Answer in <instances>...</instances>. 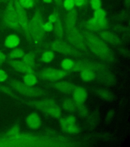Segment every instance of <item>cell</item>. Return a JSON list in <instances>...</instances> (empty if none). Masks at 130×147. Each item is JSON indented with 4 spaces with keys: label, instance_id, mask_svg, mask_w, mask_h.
Masks as SVG:
<instances>
[{
    "label": "cell",
    "instance_id": "28",
    "mask_svg": "<svg viewBox=\"0 0 130 147\" xmlns=\"http://www.w3.org/2000/svg\"><path fill=\"white\" fill-rule=\"evenodd\" d=\"M21 6L25 9H30L34 7L35 1V0H18Z\"/></svg>",
    "mask_w": 130,
    "mask_h": 147
},
{
    "label": "cell",
    "instance_id": "1",
    "mask_svg": "<svg viewBox=\"0 0 130 147\" xmlns=\"http://www.w3.org/2000/svg\"><path fill=\"white\" fill-rule=\"evenodd\" d=\"M83 35L87 46L96 56L104 60L110 59L111 58L109 48L102 39L89 31H85Z\"/></svg>",
    "mask_w": 130,
    "mask_h": 147
},
{
    "label": "cell",
    "instance_id": "18",
    "mask_svg": "<svg viewBox=\"0 0 130 147\" xmlns=\"http://www.w3.org/2000/svg\"><path fill=\"white\" fill-rule=\"evenodd\" d=\"M87 69H95V67L94 64L89 62L77 61L74 62L73 67L71 70L74 71H81Z\"/></svg>",
    "mask_w": 130,
    "mask_h": 147
},
{
    "label": "cell",
    "instance_id": "21",
    "mask_svg": "<svg viewBox=\"0 0 130 147\" xmlns=\"http://www.w3.org/2000/svg\"><path fill=\"white\" fill-rule=\"evenodd\" d=\"M100 36L102 40L107 41L109 43L117 44L119 43V39L114 34L109 31H103L100 33Z\"/></svg>",
    "mask_w": 130,
    "mask_h": 147
},
{
    "label": "cell",
    "instance_id": "3",
    "mask_svg": "<svg viewBox=\"0 0 130 147\" xmlns=\"http://www.w3.org/2000/svg\"><path fill=\"white\" fill-rule=\"evenodd\" d=\"M2 22L3 25L15 31L21 30L18 22L14 6V0H10L3 14Z\"/></svg>",
    "mask_w": 130,
    "mask_h": 147
},
{
    "label": "cell",
    "instance_id": "17",
    "mask_svg": "<svg viewBox=\"0 0 130 147\" xmlns=\"http://www.w3.org/2000/svg\"><path fill=\"white\" fill-rule=\"evenodd\" d=\"M20 42V38L17 35L10 34L5 38L4 45L7 48L14 49L19 45Z\"/></svg>",
    "mask_w": 130,
    "mask_h": 147
},
{
    "label": "cell",
    "instance_id": "19",
    "mask_svg": "<svg viewBox=\"0 0 130 147\" xmlns=\"http://www.w3.org/2000/svg\"><path fill=\"white\" fill-rule=\"evenodd\" d=\"M53 30H54L55 35L58 38L61 39L64 35V27L60 18L59 15L57 16V20L54 23Z\"/></svg>",
    "mask_w": 130,
    "mask_h": 147
},
{
    "label": "cell",
    "instance_id": "36",
    "mask_svg": "<svg viewBox=\"0 0 130 147\" xmlns=\"http://www.w3.org/2000/svg\"><path fill=\"white\" fill-rule=\"evenodd\" d=\"M7 78L8 75L6 72L4 70L0 69V82H2L6 80Z\"/></svg>",
    "mask_w": 130,
    "mask_h": 147
},
{
    "label": "cell",
    "instance_id": "37",
    "mask_svg": "<svg viewBox=\"0 0 130 147\" xmlns=\"http://www.w3.org/2000/svg\"><path fill=\"white\" fill-rule=\"evenodd\" d=\"M75 5L77 7H83L87 4L86 0H74Z\"/></svg>",
    "mask_w": 130,
    "mask_h": 147
},
{
    "label": "cell",
    "instance_id": "14",
    "mask_svg": "<svg viewBox=\"0 0 130 147\" xmlns=\"http://www.w3.org/2000/svg\"><path fill=\"white\" fill-rule=\"evenodd\" d=\"M10 64L16 71L21 73L31 74L34 73V69L25 64L23 61L18 60H10Z\"/></svg>",
    "mask_w": 130,
    "mask_h": 147
},
{
    "label": "cell",
    "instance_id": "5",
    "mask_svg": "<svg viewBox=\"0 0 130 147\" xmlns=\"http://www.w3.org/2000/svg\"><path fill=\"white\" fill-rule=\"evenodd\" d=\"M51 50L63 55L78 56L80 53L73 46L69 45L66 42L59 39H57L51 42L49 45Z\"/></svg>",
    "mask_w": 130,
    "mask_h": 147
},
{
    "label": "cell",
    "instance_id": "35",
    "mask_svg": "<svg viewBox=\"0 0 130 147\" xmlns=\"http://www.w3.org/2000/svg\"><path fill=\"white\" fill-rule=\"evenodd\" d=\"M58 15H59L58 12L57 11H54L49 16V18H48L49 21H48L53 24H54L57 20Z\"/></svg>",
    "mask_w": 130,
    "mask_h": 147
},
{
    "label": "cell",
    "instance_id": "7",
    "mask_svg": "<svg viewBox=\"0 0 130 147\" xmlns=\"http://www.w3.org/2000/svg\"><path fill=\"white\" fill-rule=\"evenodd\" d=\"M12 87L21 94L30 97H38L43 95V92L40 89L29 86L25 83L14 81L11 83Z\"/></svg>",
    "mask_w": 130,
    "mask_h": 147
},
{
    "label": "cell",
    "instance_id": "9",
    "mask_svg": "<svg viewBox=\"0 0 130 147\" xmlns=\"http://www.w3.org/2000/svg\"><path fill=\"white\" fill-rule=\"evenodd\" d=\"M68 74V71L64 69L46 68L39 72V77L44 80L57 81L65 77Z\"/></svg>",
    "mask_w": 130,
    "mask_h": 147
},
{
    "label": "cell",
    "instance_id": "22",
    "mask_svg": "<svg viewBox=\"0 0 130 147\" xmlns=\"http://www.w3.org/2000/svg\"><path fill=\"white\" fill-rule=\"evenodd\" d=\"M23 61L27 65L34 69L36 64V56L34 53L30 52L25 54L23 56Z\"/></svg>",
    "mask_w": 130,
    "mask_h": 147
},
{
    "label": "cell",
    "instance_id": "40",
    "mask_svg": "<svg viewBox=\"0 0 130 147\" xmlns=\"http://www.w3.org/2000/svg\"><path fill=\"white\" fill-rule=\"evenodd\" d=\"M44 2L46 3H48V4H49V3H51L53 2V0H43Z\"/></svg>",
    "mask_w": 130,
    "mask_h": 147
},
{
    "label": "cell",
    "instance_id": "31",
    "mask_svg": "<svg viewBox=\"0 0 130 147\" xmlns=\"http://www.w3.org/2000/svg\"><path fill=\"white\" fill-rule=\"evenodd\" d=\"M18 133H19V128L16 126H14L12 127L7 132V136L8 138H11L17 135Z\"/></svg>",
    "mask_w": 130,
    "mask_h": 147
},
{
    "label": "cell",
    "instance_id": "26",
    "mask_svg": "<svg viewBox=\"0 0 130 147\" xmlns=\"http://www.w3.org/2000/svg\"><path fill=\"white\" fill-rule=\"evenodd\" d=\"M62 107L68 112H73L75 109V104L70 100H65L62 103Z\"/></svg>",
    "mask_w": 130,
    "mask_h": 147
},
{
    "label": "cell",
    "instance_id": "41",
    "mask_svg": "<svg viewBox=\"0 0 130 147\" xmlns=\"http://www.w3.org/2000/svg\"><path fill=\"white\" fill-rule=\"evenodd\" d=\"M10 0H1V1H2V2H8Z\"/></svg>",
    "mask_w": 130,
    "mask_h": 147
},
{
    "label": "cell",
    "instance_id": "38",
    "mask_svg": "<svg viewBox=\"0 0 130 147\" xmlns=\"http://www.w3.org/2000/svg\"><path fill=\"white\" fill-rule=\"evenodd\" d=\"M6 56L4 53L0 51V67L2 65L6 60Z\"/></svg>",
    "mask_w": 130,
    "mask_h": 147
},
{
    "label": "cell",
    "instance_id": "4",
    "mask_svg": "<svg viewBox=\"0 0 130 147\" xmlns=\"http://www.w3.org/2000/svg\"><path fill=\"white\" fill-rule=\"evenodd\" d=\"M33 105L37 109L55 118H59L62 114L60 107L51 99L35 101L33 103Z\"/></svg>",
    "mask_w": 130,
    "mask_h": 147
},
{
    "label": "cell",
    "instance_id": "6",
    "mask_svg": "<svg viewBox=\"0 0 130 147\" xmlns=\"http://www.w3.org/2000/svg\"><path fill=\"white\" fill-rule=\"evenodd\" d=\"M14 6L21 29L23 31L27 39L31 40L32 38L30 34L29 21L25 9L21 6L18 0H14Z\"/></svg>",
    "mask_w": 130,
    "mask_h": 147
},
{
    "label": "cell",
    "instance_id": "33",
    "mask_svg": "<svg viewBox=\"0 0 130 147\" xmlns=\"http://www.w3.org/2000/svg\"><path fill=\"white\" fill-rule=\"evenodd\" d=\"M53 24L50 22L48 21L44 24L43 29L45 32H51L53 30Z\"/></svg>",
    "mask_w": 130,
    "mask_h": 147
},
{
    "label": "cell",
    "instance_id": "20",
    "mask_svg": "<svg viewBox=\"0 0 130 147\" xmlns=\"http://www.w3.org/2000/svg\"><path fill=\"white\" fill-rule=\"evenodd\" d=\"M80 77L85 82H91L96 79L97 75L95 69H87L80 71Z\"/></svg>",
    "mask_w": 130,
    "mask_h": 147
},
{
    "label": "cell",
    "instance_id": "24",
    "mask_svg": "<svg viewBox=\"0 0 130 147\" xmlns=\"http://www.w3.org/2000/svg\"><path fill=\"white\" fill-rule=\"evenodd\" d=\"M23 82L26 84L33 86L37 83V78L33 73L25 74L23 77Z\"/></svg>",
    "mask_w": 130,
    "mask_h": 147
},
{
    "label": "cell",
    "instance_id": "15",
    "mask_svg": "<svg viewBox=\"0 0 130 147\" xmlns=\"http://www.w3.org/2000/svg\"><path fill=\"white\" fill-rule=\"evenodd\" d=\"M52 86L57 91L65 94H69L73 92L76 87L73 83L69 81H60L54 83L52 84Z\"/></svg>",
    "mask_w": 130,
    "mask_h": 147
},
{
    "label": "cell",
    "instance_id": "34",
    "mask_svg": "<svg viewBox=\"0 0 130 147\" xmlns=\"http://www.w3.org/2000/svg\"><path fill=\"white\" fill-rule=\"evenodd\" d=\"M0 90L3 92L4 94L9 96H13V93L12 92L11 90L9 88V87L5 86H1L0 87Z\"/></svg>",
    "mask_w": 130,
    "mask_h": 147
},
{
    "label": "cell",
    "instance_id": "27",
    "mask_svg": "<svg viewBox=\"0 0 130 147\" xmlns=\"http://www.w3.org/2000/svg\"><path fill=\"white\" fill-rule=\"evenodd\" d=\"M74 61L69 58L64 59L61 62V67L63 69L68 71L71 70L74 64Z\"/></svg>",
    "mask_w": 130,
    "mask_h": 147
},
{
    "label": "cell",
    "instance_id": "12",
    "mask_svg": "<svg viewBox=\"0 0 130 147\" xmlns=\"http://www.w3.org/2000/svg\"><path fill=\"white\" fill-rule=\"evenodd\" d=\"M87 90L83 87H76L73 91L74 102L78 107H82L87 100Z\"/></svg>",
    "mask_w": 130,
    "mask_h": 147
},
{
    "label": "cell",
    "instance_id": "23",
    "mask_svg": "<svg viewBox=\"0 0 130 147\" xmlns=\"http://www.w3.org/2000/svg\"><path fill=\"white\" fill-rule=\"evenodd\" d=\"M25 53L21 49H15L12 50L8 55V58L9 60H14L23 58Z\"/></svg>",
    "mask_w": 130,
    "mask_h": 147
},
{
    "label": "cell",
    "instance_id": "11",
    "mask_svg": "<svg viewBox=\"0 0 130 147\" xmlns=\"http://www.w3.org/2000/svg\"><path fill=\"white\" fill-rule=\"evenodd\" d=\"M108 26L107 18L98 19L94 16L87 21L85 27L89 31H99L104 30Z\"/></svg>",
    "mask_w": 130,
    "mask_h": 147
},
{
    "label": "cell",
    "instance_id": "2",
    "mask_svg": "<svg viewBox=\"0 0 130 147\" xmlns=\"http://www.w3.org/2000/svg\"><path fill=\"white\" fill-rule=\"evenodd\" d=\"M43 18L41 11L38 9L29 21L30 34L32 39L36 42H40L45 37L43 29Z\"/></svg>",
    "mask_w": 130,
    "mask_h": 147
},
{
    "label": "cell",
    "instance_id": "42",
    "mask_svg": "<svg viewBox=\"0 0 130 147\" xmlns=\"http://www.w3.org/2000/svg\"><path fill=\"white\" fill-rule=\"evenodd\" d=\"M37 1V0H35V2H36Z\"/></svg>",
    "mask_w": 130,
    "mask_h": 147
},
{
    "label": "cell",
    "instance_id": "10",
    "mask_svg": "<svg viewBox=\"0 0 130 147\" xmlns=\"http://www.w3.org/2000/svg\"><path fill=\"white\" fill-rule=\"evenodd\" d=\"M59 125L62 130L68 134H76L80 131V129L76 124V118L73 115L63 117L59 121Z\"/></svg>",
    "mask_w": 130,
    "mask_h": 147
},
{
    "label": "cell",
    "instance_id": "32",
    "mask_svg": "<svg viewBox=\"0 0 130 147\" xmlns=\"http://www.w3.org/2000/svg\"><path fill=\"white\" fill-rule=\"evenodd\" d=\"M90 3H91V8L95 11L101 8V0H91Z\"/></svg>",
    "mask_w": 130,
    "mask_h": 147
},
{
    "label": "cell",
    "instance_id": "29",
    "mask_svg": "<svg viewBox=\"0 0 130 147\" xmlns=\"http://www.w3.org/2000/svg\"><path fill=\"white\" fill-rule=\"evenodd\" d=\"M94 18L98 19H104L106 18V12L103 9L100 8L95 11L94 14Z\"/></svg>",
    "mask_w": 130,
    "mask_h": 147
},
{
    "label": "cell",
    "instance_id": "30",
    "mask_svg": "<svg viewBox=\"0 0 130 147\" xmlns=\"http://www.w3.org/2000/svg\"><path fill=\"white\" fill-rule=\"evenodd\" d=\"M64 8L67 11H70L74 8L75 5V2L74 0H65L64 3Z\"/></svg>",
    "mask_w": 130,
    "mask_h": 147
},
{
    "label": "cell",
    "instance_id": "8",
    "mask_svg": "<svg viewBox=\"0 0 130 147\" xmlns=\"http://www.w3.org/2000/svg\"><path fill=\"white\" fill-rule=\"evenodd\" d=\"M67 34L68 40L75 48L83 51L87 50V43L84 35L77 28H75Z\"/></svg>",
    "mask_w": 130,
    "mask_h": 147
},
{
    "label": "cell",
    "instance_id": "13",
    "mask_svg": "<svg viewBox=\"0 0 130 147\" xmlns=\"http://www.w3.org/2000/svg\"><path fill=\"white\" fill-rule=\"evenodd\" d=\"M77 16V12L74 8L67 12L65 18V29L67 33L76 27Z\"/></svg>",
    "mask_w": 130,
    "mask_h": 147
},
{
    "label": "cell",
    "instance_id": "16",
    "mask_svg": "<svg viewBox=\"0 0 130 147\" xmlns=\"http://www.w3.org/2000/svg\"><path fill=\"white\" fill-rule=\"evenodd\" d=\"M27 126L32 129H37L41 126V119L37 113H33L27 115L25 119Z\"/></svg>",
    "mask_w": 130,
    "mask_h": 147
},
{
    "label": "cell",
    "instance_id": "25",
    "mask_svg": "<svg viewBox=\"0 0 130 147\" xmlns=\"http://www.w3.org/2000/svg\"><path fill=\"white\" fill-rule=\"evenodd\" d=\"M55 53L52 50H47L44 52L42 56V60L45 63H49L53 61L55 58Z\"/></svg>",
    "mask_w": 130,
    "mask_h": 147
},
{
    "label": "cell",
    "instance_id": "39",
    "mask_svg": "<svg viewBox=\"0 0 130 147\" xmlns=\"http://www.w3.org/2000/svg\"><path fill=\"white\" fill-rule=\"evenodd\" d=\"M57 7H60L63 4V0H53Z\"/></svg>",
    "mask_w": 130,
    "mask_h": 147
}]
</instances>
